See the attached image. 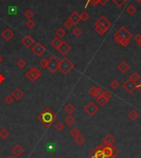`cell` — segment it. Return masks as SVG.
<instances>
[{
	"label": "cell",
	"mask_w": 141,
	"mask_h": 158,
	"mask_svg": "<svg viewBox=\"0 0 141 158\" xmlns=\"http://www.w3.org/2000/svg\"><path fill=\"white\" fill-rule=\"evenodd\" d=\"M62 40H61V38H60V37H57V36H55V37H54L53 38V40H52V41H51V46L54 47L55 49H56V50H58V48L60 47V44L62 43Z\"/></svg>",
	"instance_id": "cell-21"
},
{
	"label": "cell",
	"mask_w": 141,
	"mask_h": 158,
	"mask_svg": "<svg viewBox=\"0 0 141 158\" xmlns=\"http://www.w3.org/2000/svg\"><path fill=\"white\" fill-rule=\"evenodd\" d=\"M64 123H66V125L68 127H72L75 123V118L72 115H68V117H66L64 118Z\"/></svg>",
	"instance_id": "cell-25"
},
{
	"label": "cell",
	"mask_w": 141,
	"mask_h": 158,
	"mask_svg": "<svg viewBox=\"0 0 141 158\" xmlns=\"http://www.w3.org/2000/svg\"><path fill=\"white\" fill-rule=\"evenodd\" d=\"M115 142V137L112 134H107L103 138V145H112Z\"/></svg>",
	"instance_id": "cell-18"
},
{
	"label": "cell",
	"mask_w": 141,
	"mask_h": 158,
	"mask_svg": "<svg viewBox=\"0 0 141 158\" xmlns=\"http://www.w3.org/2000/svg\"><path fill=\"white\" fill-rule=\"evenodd\" d=\"M102 93H103V90L100 87H92L89 90V94H90L91 96L94 97V98H97L99 96L102 95Z\"/></svg>",
	"instance_id": "cell-15"
},
{
	"label": "cell",
	"mask_w": 141,
	"mask_h": 158,
	"mask_svg": "<svg viewBox=\"0 0 141 158\" xmlns=\"http://www.w3.org/2000/svg\"><path fill=\"white\" fill-rule=\"evenodd\" d=\"M132 37V33L125 27H121L120 29L114 34V41L119 44V42L124 39H130Z\"/></svg>",
	"instance_id": "cell-3"
},
{
	"label": "cell",
	"mask_w": 141,
	"mask_h": 158,
	"mask_svg": "<svg viewBox=\"0 0 141 158\" xmlns=\"http://www.w3.org/2000/svg\"><path fill=\"white\" fill-rule=\"evenodd\" d=\"M74 36H76V37H79L81 34H82V30L80 29L79 27H75L74 29L73 30V32H72Z\"/></svg>",
	"instance_id": "cell-38"
},
{
	"label": "cell",
	"mask_w": 141,
	"mask_h": 158,
	"mask_svg": "<svg viewBox=\"0 0 141 158\" xmlns=\"http://www.w3.org/2000/svg\"><path fill=\"white\" fill-rule=\"evenodd\" d=\"M110 86L113 89H116L117 88H119L120 86V83H119L118 80H114L112 82L110 83Z\"/></svg>",
	"instance_id": "cell-37"
},
{
	"label": "cell",
	"mask_w": 141,
	"mask_h": 158,
	"mask_svg": "<svg viewBox=\"0 0 141 158\" xmlns=\"http://www.w3.org/2000/svg\"><path fill=\"white\" fill-rule=\"evenodd\" d=\"M47 64H48V59L46 58L42 59L39 63L40 65L42 68H45V69L47 67Z\"/></svg>",
	"instance_id": "cell-40"
},
{
	"label": "cell",
	"mask_w": 141,
	"mask_h": 158,
	"mask_svg": "<svg viewBox=\"0 0 141 158\" xmlns=\"http://www.w3.org/2000/svg\"><path fill=\"white\" fill-rule=\"evenodd\" d=\"M24 95H25V93L23 92V89L21 88H19V87L15 89L12 91V96L13 97L14 100H17V101H19V100H22L23 97H24Z\"/></svg>",
	"instance_id": "cell-12"
},
{
	"label": "cell",
	"mask_w": 141,
	"mask_h": 158,
	"mask_svg": "<svg viewBox=\"0 0 141 158\" xmlns=\"http://www.w3.org/2000/svg\"><path fill=\"white\" fill-rule=\"evenodd\" d=\"M6 158H17V157H14V156H12V155H8V156Z\"/></svg>",
	"instance_id": "cell-47"
},
{
	"label": "cell",
	"mask_w": 141,
	"mask_h": 158,
	"mask_svg": "<svg viewBox=\"0 0 141 158\" xmlns=\"http://www.w3.org/2000/svg\"><path fill=\"white\" fill-rule=\"evenodd\" d=\"M94 27H95L96 32L99 34V35H103V34H105L107 31H108V29H109L105 24H103L102 23H101V22H99L98 20L95 23Z\"/></svg>",
	"instance_id": "cell-9"
},
{
	"label": "cell",
	"mask_w": 141,
	"mask_h": 158,
	"mask_svg": "<svg viewBox=\"0 0 141 158\" xmlns=\"http://www.w3.org/2000/svg\"><path fill=\"white\" fill-rule=\"evenodd\" d=\"M2 37L7 41H11L12 39L14 37V33H13V32L10 28H6L2 32Z\"/></svg>",
	"instance_id": "cell-13"
},
{
	"label": "cell",
	"mask_w": 141,
	"mask_h": 158,
	"mask_svg": "<svg viewBox=\"0 0 141 158\" xmlns=\"http://www.w3.org/2000/svg\"><path fill=\"white\" fill-rule=\"evenodd\" d=\"M74 68V64L71 60L64 56L60 60V65H59V70L61 71V73L64 75H67L71 70Z\"/></svg>",
	"instance_id": "cell-2"
},
{
	"label": "cell",
	"mask_w": 141,
	"mask_h": 158,
	"mask_svg": "<svg viewBox=\"0 0 141 158\" xmlns=\"http://www.w3.org/2000/svg\"><path fill=\"white\" fill-rule=\"evenodd\" d=\"M9 136H10V133L8 129L4 128L0 129V138L1 139L6 140L9 137Z\"/></svg>",
	"instance_id": "cell-22"
},
{
	"label": "cell",
	"mask_w": 141,
	"mask_h": 158,
	"mask_svg": "<svg viewBox=\"0 0 141 158\" xmlns=\"http://www.w3.org/2000/svg\"><path fill=\"white\" fill-rule=\"evenodd\" d=\"M3 61V56H0V64H1Z\"/></svg>",
	"instance_id": "cell-48"
},
{
	"label": "cell",
	"mask_w": 141,
	"mask_h": 158,
	"mask_svg": "<svg viewBox=\"0 0 141 158\" xmlns=\"http://www.w3.org/2000/svg\"><path fill=\"white\" fill-rule=\"evenodd\" d=\"M65 35H66V32L63 28H59L55 31V36L57 37L62 38L64 36H65Z\"/></svg>",
	"instance_id": "cell-30"
},
{
	"label": "cell",
	"mask_w": 141,
	"mask_h": 158,
	"mask_svg": "<svg viewBox=\"0 0 141 158\" xmlns=\"http://www.w3.org/2000/svg\"><path fill=\"white\" fill-rule=\"evenodd\" d=\"M137 44H138V45H139V47H140L141 48V40L140 41H139V42H138Z\"/></svg>",
	"instance_id": "cell-49"
},
{
	"label": "cell",
	"mask_w": 141,
	"mask_h": 158,
	"mask_svg": "<svg viewBox=\"0 0 141 158\" xmlns=\"http://www.w3.org/2000/svg\"><path fill=\"white\" fill-rule=\"evenodd\" d=\"M129 79H130L131 80H133L134 82L136 83L140 80V74H139L137 71H136V72H133V73L130 75Z\"/></svg>",
	"instance_id": "cell-29"
},
{
	"label": "cell",
	"mask_w": 141,
	"mask_h": 158,
	"mask_svg": "<svg viewBox=\"0 0 141 158\" xmlns=\"http://www.w3.org/2000/svg\"><path fill=\"white\" fill-rule=\"evenodd\" d=\"M25 25H26V27H27L28 29H32V28H34L35 26H36V23H35L34 20L29 19L28 21L25 23Z\"/></svg>",
	"instance_id": "cell-34"
},
{
	"label": "cell",
	"mask_w": 141,
	"mask_h": 158,
	"mask_svg": "<svg viewBox=\"0 0 141 158\" xmlns=\"http://www.w3.org/2000/svg\"><path fill=\"white\" fill-rule=\"evenodd\" d=\"M98 106L96 104L92 101L89 102L88 104H87L86 105L84 106V110L86 112V113L90 116V117H92L96 114L98 112Z\"/></svg>",
	"instance_id": "cell-6"
},
{
	"label": "cell",
	"mask_w": 141,
	"mask_h": 158,
	"mask_svg": "<svg viewBox=\"0 0 141 158\" xmlns=\"http://www.w3.org/2000/svg\"><path fill=\"white\" fill-rule=\"evenodd\" d=\"M136 11H137V9H136V8L133 4H130V5H129V6L126 8V12L130 16L134 15L136 12Z\"/></svg>",
	"instance_id": "cell-28"
},
{
	"label": "cell",
	"mask_w": 141,
	"mask_h": 158,
	"mask_svg": "<svg viewBox=\"0 0 141 158\" xmlns=\"http://www.w3.org/2000/svg\"><path fill=\"white\" fill-rule=\"evenodd\" d=\"M134 39H135V41L138 43V42H139V41L141 40V35H140V34H137V35L135 36Z\"/></svg>",
	"instance_id": "cell-43"
},
{
	"label": "cell",
	"mask_w": 141,
	"mask_h": 158,
	"mask_svg": "<svg viewBox=\"0 0 141 158\" xmlns=\"http://www.w3.org/2000/svg\"><path fill=\"white\" fill-rule=\"evenodd\" d=\"M87 1H88V0H87Z\"/></svg>",
	"instance_id": "cell-51"
},
{
	"label": "cell",
	"mask_w": 141,
	"mask_h": 158,
	"mask_svg": "<svg viewBox=\"0 0 141 158\" xmlns=\"http://www.w3.org/2000/svg\"><path fill=\"white\" fill-rule=\"evenodd\" d=\"M24 152H25L24 148H23L22 146H20L19 144H16L15 146L12 148V152L13 155H14L15 157H17L22 156L23 153H24Z\"/></svg>",
	"instance_id": "cell-14"
},
{
	"label": "cell",
	"mask_w": 141,
	"mask_h": 158,
	"mask_svg": "<svg viewBox=\"0 0 141 158\" xmlns=\"http://www.w3.org/2000/svg\"><path fill=\"white\" fill-rule=\"evenodd\" d=\"M64 27H65L66 29L69 30V29H71V27H73V24L68 19V20H66V21L64 23Z\"/></svg>",
	"instance_id": "cell-41"
},
{
	"label": "cell",
	"mask_w": 141,
	"mask_h": 158,
	"mask_svg": "<svg viewBox=\"0 0 141 158\" xmlns=\"http://www.w3.org/2000/svg\"><path fill=\"white\" fill-rule=\"evenodd\" d=\"M16 66L20 70H23L27 66V61L23 58H19L16 61Z\"/></svg>",
	"instance_id": "cell-23"
},
{
	"label": "cell",
	"mask_w": 141,
	"mask_h": 158,
	"mask_svg": "<svg viewBox=\"0 0 141 158\" xmlns=\"http://www.w3.org/2000/svg\"><path fill=\"white\" fill-rule=\"evenodd\" d=\"M140 116V114H139V113L138 111L135 109H132L130 112H129V113H128V117L130 118L131 121H136L138 119V117Z\"/></svg>",
	"instance_id": "cell-19"
},
{
	"label": "cell",
	"mask_w": 141,
	"mask_h": 158,
	"mask_svg": "<svg viewBox=\"0 0 141 158\" xmlns=\"http://www.w3.org/2000/svg\"><path fill=\"white\" fill-rule=\"evenodd\" d=\"M31 52L36 56H41L46 52L45 47L40 42H36L31 47Z\"/></svg>",
	"instance_id": "cell-7"
},
{
	"label": "cell",
	"mask_w": 141,
	"mask_h": 158,
	"mask_svg": "<svg viewBox=\"0 0 141 158\" xmlns=\"http://www.w3.org/2000/svg\"><path fill=\"white\" fill-rule=\"evenodd\" d=\"M35 13L31 10H27L26 12H25V13H24V17L27 18V19H32V18L34 17Z\"/></svg>",
	"instance_id": "cell-35"
},
{
	"label": "cell",
	"mask_w": 141,
	"mask_h": 158,
	"mask_svg": "<svg viewBox=\"0 0 141 158\" xmlns=\"http://www.w3.org/2000/svg\"><path fill=\"white\" fill-rule=\"evenodd\" d=\"M59 65H60V60L56 58V56H51V57L48 59V64H47L46 69L52 74H55L57 70H59Z\"/></svg>",
	"instance_id": "cell-5"
},
{
	"label": "cell",
	"mask_w": 141,
	"mask_h": 158,
	"mask_svg": "<svg viewBox=\"0 0 141 158\" xmlns=\"http://www.w3.org/2000/svg\"><path fill=\"white\" fill-rule=\"evenodd\" d=\"M130 65L128 64L125 60L120 61L118 64V65H117V69H118L119 71L121 72V73H125V72H127L128 70H130Z\"/></svg>",
	"instance_id": "cell-16"
},
{
	"label": "cell",
	"mask_w": 141,
	"mask_h": 158,
	"mask_svg": "<svg viewBox=\"0 0 141 158\" xmlns=\"http://www.w3.org/2000/svg\"><path fill=\"white\" fill-rule=\"evenodd\" d=\"M102 95L107 99L108 101L112 99V94L109 92V91H107V90H103V93H102Z\"/></svg>",
	"instance_id": "cell-42"
},
{
	"label": "cell",
	"mask_w": 141,
	"mask_h": 158,
	"mask_svg": "<svg viewBox=\"0 0 141 158\" xmlns=\"http://www.w3.org/2000/svg\"><path fill=\"white\" fill-rule=\"evenodd\" d=\"M64 110H65V112L68 113V115H72L74 110H75V107H74V105L71 102H68V104L65 105V107H64Z\"/></svg>",
	"instance_id": "cell-20"
},
{
	"label": "cell",
	"mask_w": 141,
	"mask_h": 158,
	"mask_svg": "<svg viewBox=\"0 0 141 158\" xmlns=\"http://www.w3.org/2000/svg\"><path fill=\"white\" fill-rule=\"evenodd\" d=\"M107 2H108V0H99V3L102 5H105Z\"/></svg>",
	"instance_id": "cell-46"
},
{
	"label": "cell",
	"mask_w": 141,
	"mask_h": 158,
	"mask_svg": "<svg viewBox=\"0 0 141 158\" xmlns=\"http://www.w3.org/2000/svg\"><path fill=\"white\" fill-rule=\"evenodd\" d=\"M68 19L73 24V25L78 24L79 23V21H80V17H79V12H77V11L73 12V13L68 17Z\"/></svg>",
	"instance_id": "cell-17"
},
{
	"label": "cell",
	"mask_w": 141,
	"mask_h": 158,
	"mask_svg": "<svg viewBox=\"0 0 141 158\" xmlns=\"http://www.w3.org/2000/svg\"><path fill=\"white\" fill-rule=\"evenodd\" d=\"M54 128H55V131H56V132L60 133V132H62L63 130H64V123H61V122H57V123L55 124Z\"/></svg>",
	"instance_id": "cell-31"
},
{
	"label": "cell",
	"mask_w": 141,
	"mask_h": 158,
	"mask_svg": "<svg viewBox=\"0 0 141 158\" xmlns=\"http://www.w3.org/2000/svg\"><path fill=\"white\" fill-rule=\"evenodd\" d=\"M69 133H70V135H71L72 137H75L79 136V134H81V132H80V130H79L78 128L74 127V128H73L69 131Z\"/></svg>",
	"instance_id": "cell-32"
},
{
	"label": "cell",
	"mask_w": 141,
	"mask_h": 158,
	"mask_svg": "<svg viewBox=\"0 0 141 158\" xmlns=\"http://www.w3.org/2000/svg\"><path fill=\"white\" fill-rule=\"evenodd\" d=\"M136 89H137L140 92H141V81L140 83H138V84H136Z\"/></svg>",
	"instance_id": "cell-45"
},
{
	"label": "cell",
	"mask_w": 141,
	"mask_h": 158,
	"mask_svg": "<svg viewBox=\"0 0 141 158\" xmlns=\"http://www.w3.org/2000/svg\"><path fill=\"white\" fill-rule=\"evenodd\" d=\"M136 1L138 3H141V0H136Z\"/></svg>",
	"instance_id": "cell-50"
},
{
	"label": "cell",
	"mask_w": 141,
	"mask_h": 158,
	"mask_svg": "<svg viewBox=\"0 0 141 158\" xmlns=\"http://www.w3.org/2000/svg\"><path fill=\"white\" fill-rule=\"evenodd\" d=\"M113 3L116 5V6L118 7V8H120V7H122L124 4H125L129 0H112Z\"/></svg>",
	"instance_id": "cell-33"
},
{
	"label": "cell",
	"mask_w": 141,
	"mask_h": 158,
	"mask_svg": "<svg viewBox=\"0 0 141 158\" xmlns=\"http://www.w3.org/2000/svg\"><path fill=\"white\" fill-rule=\"evenodd\" d=\"M70 50H71V47H70V45L68 44V42H66V41H62V43L60 44V47L58 48L59 52L60 53L61 55H63V56H65V55H66V54H67Z\"/></svg>",
	"instance_id": "cell-11"
},
{
	"label": "cell",
	"mask_w": 141,
	"mask_h": 158,
	"mask_svg": "<svg viewBox=\"0 0 141 158\" xmlns=\"http://www.w3.org/2000/svg\"><path fill=\"white\" fill-rule=\"evenodd\" d=\"M21 42H22V44L25 47L30 48V47H31L33 46V44L35 43V40L34 38L31 35H26L24 37L22 38Z\"/></svg>",
	"instance_id": "cell-10"
},
{
	"label": "cell",
	"mask_w": 141,
	"mask_h": 158,
	"mask_svg": "<svg viewBox=\"0 0 141 158\" xmlns=\"http://www.w3.org/2000/svg\"><path fill=\"white\" fill-rule=\"evenodd\" d=\"M13 101H14V99L12 96V94H8V95H7L5 98H4V102H5L7 104H12Z\"/></svg>",
	"instance_id": "cell-36"
},
{
	"label": "cell",
	"mask_w": 141,
	"mask_h": 158,
	"mask_svg": "<svg viewBox=\"0 0 141 158\" xmlns=\"http://www.w3.org/2000/svg\"><path fill=\"white\" fill-rule=\"evenodd\" d=\"M79 17H80V21H82V22H87L89 18H90V15L88 13V12H86V11H84V12H82L80 14H79Z\"/></svg>",
	"instance_id": "cell-27"
},
{
	"label": "cell",
	"mask_w": 141,
	"mask_h": 158,
	"mask_svg": "<svg viewBox=\"0 0 141 158\" xmlns=\"http://www.w3.org/2000/svg\"><path fill=\"white\" fill-rule=\"evenodd\" d=\"M85 137L82 134H79V136L74 137V142L78 146H83V144L85 142Z\"/></svg>",
	"instance_id": "cell-24"
},
{
	"label": "cell",
	"mask_w": 141,
	"mask_h": 158,
	"mask_svg": "<svg viewBox=\"0 0 141 158\" xmlns=\"http://www.w3.org/2000/svg\"><path fill=\"white\" fill-rule=\"evenodd\" d=\"M37 118L45 128H50L56 121L58 117L56 113H55L50 108H45L43 111L38 114Z\"/></svg>",
	"instance_id": "cell-1"
},
{
	"label": "cell",
	"mask_w": 141,
	"mask_h": 158,
	"mask_svg": "<svg viewBox=\"0 0 141 158\" xmlns=\"http://www.w3.org/2000/svg\"><path fill=\"white\" fill-rule=\"evenodd\" d=\"M41 74H42V72H41V70H40V69L36 68V67H32V68L29 69L26 72L25 76H26V78L30 82L33 83L39 79L40 77L41 76Z\"/></svg>",
	"instance_id": "cell-4"
},
{
	"label": "cell",
	"mask_w": 141,
	"mask_h": 158,
	"mask_svg": "<svg viewBox=\"0 0 141 158\" xmlns=\"http://www.w3.org/2000/svg\"><path fill=\"white\" fill-rule=\"evenodd\" d=\"M4 81H5V77L0 73V84H3Z\"/></svg>",
	"instance_id": "cell-44"
},
{
	"label": "cell",
	"mask_w": 141,
	"mask_h": 158,
	"mask_svg": "<svg viewBox=\"0 0 141 158\" xmlns=\"http://www.w3.org/2000/svg\"><path fill=\"white\" fill-rule=\"evenodd\" d=\"M107 102H108V100L103 95H101V96H99V97L97 98V103L100 106H102V107L106 105L107 104Z\"/></svg>",
	"instance_id": "cell-26"
},
{
	"label": "cell",
	"mask_w": 141,
	"mask_h": 158,
	"mask_svg": "<svg viewBox=\"0 0 141 158\" xmlns=\"http://www.w3.org/2000/svg\"><path fill=\"white\" fill-rule=\"evenodd\" d=\"M130 44V39H124V40H122V41H120L119 42V45H120L121 47H128Z\"/></svg>",
	"instance_id": "cell-39"
},
{
	"label": "cell",
	"mask_w": 141,
	"mask_h": 158,
	"mask_svg": "<svg viewBox=\"0 0 141 158\" xmlns=\"http://www.w3.org/2000/svg\"><path fill=\"white\" fill-rule=\"evenodd\" d=\"M122 87H123V89H124L127 93L132 94V93L136 89V83L134 82L133 80H131L130 79H128V80L123 84Z\"/></svg>",
	"instance_id": "cell-8"
}]
</instances>
